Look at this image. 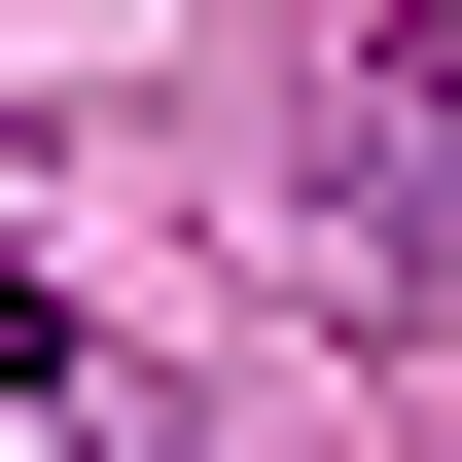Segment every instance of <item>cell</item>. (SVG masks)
I'll return each instance as SVG.
<instances>
[{"label":"cell","instance_id":"cell-2","mask_svg":"<svg viewBox=\"0 0 462 462\" xmlns=\"http://www.w3.org/2000/svg\"><path fill=\"white\" fill-rule=\"evenodd\" d=\"M392 143H427V178H392V214L462 249V0H392Z\"/></svg>","mask_w":462,"mask_h":462},{"label":"cell","instance_id":"cell-1","mask_svg":"<svg viewBox=\"0 0 462 462\" xmlns=\"http://www.w3.org/2000/svg\"><path fill=\"white\" fill-rule=\"evenodd\" d=\"M0 462H143V427H107V356H71V285H36V249H0Z\"/></svg>","mask_w":462,"mask_h":462}]
</instances>
